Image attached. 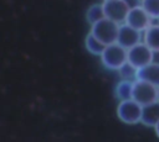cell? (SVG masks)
<instances>
[{"instance_id":"obj_14","label":"cell","mask_w":159,"mask_h":142,"mask_svg":"<svg viewBox=\"0 0 159 142\" xmlns=\"http://www.w3.org/2000/svg\"><path fill=\"white\" fill-rule=\"evenodd\" d=\"M104 16V10H103V5L102 2L101 4H92L87 7L86 10V21L91 25L96 23L97 21L102 20Z\"/></svg>"},{"instance_id":"obj_21","label":"cell","mask_w":159,"mask_h":142,"mask_svg":"<svg viewBox=\"0 0 159 142\" xmlns=\"http://www.w3.org/2000/svg\"><path fill=\"white\" fill-rule=\"evenodd\" d=\"M158 22H159V20H158Z\"/></svg>"},{"instance_id":"obj_13","label":"cell","mask_w":159,"mask_h":142,"mask_svg":"<svg viewBox=\"0 0 159 142\" xmlns=\"http://www.w3.org/2000/svg\"><path fill=\"white\" fill-rule=\"evenodd\" d=\"M106 44L102 43L97 37H94L91 32H88L84 37V48L87 49L88 53H91L92 56H97L99 57L101 53L103 52Z\"/></svg>"},{"instance_id":"obj_8","label":"cell","mask_w":159,"mask_h":142,"mask_svg":"<svg viewBox=\"0 0 159 142\" xmlns=\"http://www.w3.org/2000/svg\"><path fill=\"white\" fill-rule=\"evenodd\" d=\"M143 41V32L127 25L125 22L119 25V31H118V37H117V42L123 46L124 48H130L133 46H135L137 43Z\"/></svg>"},{"instance_id":"obj_10","label":"cell","mask_w":159,"mask_h":142,"mask_svg":"<svg viewBox=\"0 0 159 142\" xmlns=\"http://www.w3.org/2000/svg\"><path fill=\"white\" fill-rule=\"evenodd\" d=\"M158 121H159V101L157 100L154 102L143 106L140 123H143L147 127H154Z\"/></svg>"},{"instance_id":"obj_19","label":"cell","mask_w":159,"mask_h":142,"mask_svg":"<svg viewBox=\"0 0 159 142\" xmlns=\"http://www.w3.org/2000/svg\"><path fill=\"white\" fill-rule=\"evenodd\" d=\"M138 1H139V2H140V0H138Z\"/></svg>"},{"instance_id":"obj_20","label":"cell","mask_w":159,"mask_h":142,"mask_svg":"<svg viewBox=\"0 0 159 142\" xmlns=\"http://www.w3.org/2000/svg\"><path fill=\"white\" fill-rule=\"evenodd\" d=\"M102 1H106V0H102Z\"/></svg>"},{"instance_id":"obj_18","label":"cell","mask_w":159,"mask_h":142,"mask_svg":"<svg viewBox=\"0 0 159 142\" xmlns=\"http://www.w3.org/2000/svg\"><path fill=\"white\" fill-rule=\"evenodd\" d=\"M158 101H159V86H158Z\"/></svg>"},{"instance_id":"obj_12","label":"cell","mask_w":159,"mask_h":142,"mask_svg":"<svg viewBox=\"0 0 159 142\" xmlns=\"http://www.w3.org/2000/svg\"><path fill=\"white\" fill-rule=\"evenodd\" d=\"M133 81L128 79H119V81L114 86V96L119 100H125L132 98V90H133Z\"/></svg>"},{"instance_id":"obj_1","label":"cell","mask_w":159,"mask_h":142,"mask_svg":"<svg viewBox=\"0 0 159 142\" xmlns=\"http://www.w3.org/2000/svg\"><path fill=\"white\" fill-rule=\"evenodd\" d=\"M102 65L112 72H117L127 62V48L120 46L118 42L106 44L103 52L99 56Z\"/></svg>"},{"instance_id":"obj_5","label":"cell","mask_w":159,"mask_h":142,"mask_svg":"<svg viewBox=\"0 0 159 142\" xmlns=\"http://www.w3.org/2000/svg\"><path fill=\"white\" fill-rule=\"evenodd\" d=\"M153 61H155V53L143 41L127 49V62H129L137 69Z\"/></svg>"},{"instance_id":"obj_7","label":"cell","mask_w":159,"mask_h":142,"mask_svg":"<svg viewBox=\"0 0 159 142\" xmlns=\"http://www.w3.org/2000/svg\"><path fill=\"white\" fill-rule=\"evenodd\" d=\"M124 22L143 32L154 22V20L149 16V14L144 10V7L140 4H135L130 6Z\"/></svg>"},{"instance_id":"obj_16","label":"cell","mask_w":159,"mask_h":142,"mask_svg":"<svg viewBox=\"0 0 159 142\" xmlns=\"http://www.w3.org/2000/svg\"><path fill=\"white\" fill-rule=\"evenodd\" d=\"M139 4L154 21L159 20V0H140Z\"/></svg>"},{"instance_id":"obj_4","label":"cell","mask_w":159,"mask_h":142,"mask_svg":"<svg viewBox=\"0 0 159 142\" xmlns=\"http://www.w3.org/2000/svg\"><path fill=\"white\" fill-rule=\"evenodd\" d=\"M132 99L139 102L142 106L148 105L158 100V86L142 79H135L133 81Z\"/></svg>"},{"instance_id":"obj_3","label":"cell","mask_w":159,"mask_h":142,"mask_svg":"<svg viewBox=\"0 0 159 142\" xmlns=\"http://www.w3.org/2000/svg\"><path fill=\"white\" fill-rule=\"evenodd\" d=\"M119 25L120 23H117L113 20H109L107 17H103L102 20L97 21L96 23L91 25L89 32L94 37H97L102 43L111 44V43L117 42Z\"/></svg>"},{"instance_id":"obj_17","label":"cell","mask_w":159,"mask_h":142,"mask_svg":"<svg viewBox=\"0 0 159 142\" xmlns=\"http://www.w3.org/2000/svg\"><path fill=\"white\" fill-rule=\"evenodd\" d=\"M153 128H154V132H155V136H157V137L159 138V121L157 122V125H155V126H154Z\"/></svg>"},{"instance_id":"obj_6","label":"cell","mask_w":159,"mask_h":142,"mask_svg":"<svg viewBox=\"0 0 159 142\" xmlns=\"http://www.w3.org/2000/svg\"><path fill=\"white\" fill-rule=\"evenodd\" d=\"M104 16L109 20L116 21L117 23H123L130 9L128 0H106L102 1Z\"/></svg>"},{"instance_id":"obj_11","label":"cell","mask_w":159,"mask_h":142,"mask_svg":"<svg viewBox=\"0 0 159 142\" xmlns=\"http://www.w3.org/2000/svg\"><path fill=\"white\" fill-rule=\"evenodd\" d=\"M143 42L153 49L154 53H159V22L152 23L147 30L143 31Z\"/></svg>"},{"instance_id":"obj_9","label":"cell","mask_w":159,"mask_h":142,"mask_svg":"<svg viewBox=\"0 0 159 142\" xmlns=\"http://www.w3.org/2000/svg\"><path fill=\"white\" fill-rule=\"evenodd\" d=\"M137 79H142L159 86V62L153 61L139 68L137 73Z\"/></svg>"},{"instance_id":"obj_2","label":"cell","mask_w":159,"mask_h":142,"mask_svg":"<svg viewBox=\"0 0 159 142\" xmlns=\"http://www.w3.org/2000/svg\"><path fill=\"white\" fill-rule=\"evenodd\" d=\"M142 112H143V106L132 98L125 100H119L116 109L118 120L125 125L140 123Z\"/></svg>"},{"instance_id":"obj_15","label":"cell","mask_w":159,"mask_h":142,"mask_svg":"<svg viewBox=\"0 0 159 142\" xmlns=\"http://www.w3.org/2000/svg\"><path fill=\"white\" fill-rule=\"evenodd\" d=\"M119 79H128V80H135L137 79V73L138 69L132 65L129 62H125L118 70H117Z\"/></svg>"}]
</instances>
